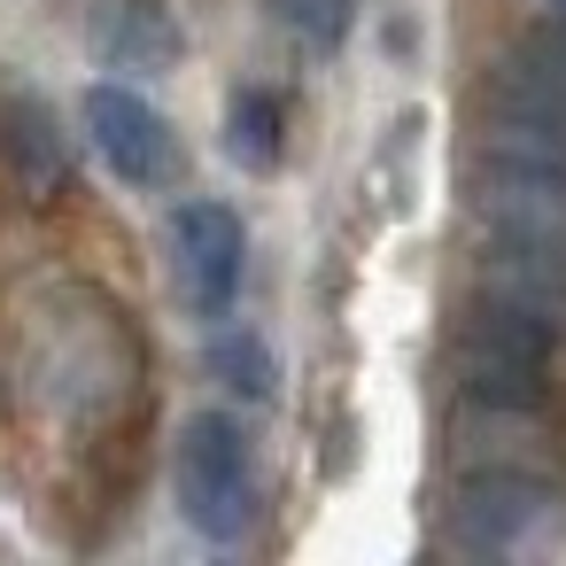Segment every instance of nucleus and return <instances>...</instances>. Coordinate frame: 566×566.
<instances>
[{
  "label": "nucleus",
  "instance_id": "obj_13",
  "mask_svg": "<svg viewBox=\"0 0 566 566\" xmlns=\"http://www.w3.org/2000/svg\"><path fill=\"white\" fill-rule=\"evenodd\" d=\"M551 9H566V0H551Z\"/></svg>",
  "mask_w": 566,
  "mask_h": 566
},
{
  "label": "nucleus",
  "instance_id": "obj_7",
  "mask_svg": "<svg viewBox=\"0 0 566 566\" xmlns=\"http://www.w3.org/2000/svg\"><path fill=\"white\" fill-rule=\"evenodd\" d=\"M102 55H117V71H164V63H179V32L156 0H109Z\"/></svg>",
  "mask_w": 566,
  "mask_h": 566
},
{
  "label": "nucleus",
  "instance_id": "obj_8",
  "mask_svg": "<svg viewBox=\"0 0 566 566\" xmlns=\"http://www.w3.org/2000/svg\"><path fill=\"white\" fill-rule=\"evenodd\" d=\"M9 156L24 171V195L32 202H48L63 187L71 156H63V133H55V109L48 102H9Z\"/></svg>",
  "mask_w": 566,
  "mask_h": 566
},
{
  "label": "nucleus",
  "instance_id": "obj_10",
  "mask_svg": "<svg viewBox=\"0 0 566 566\" xmlns=\"http://www.w3.org/2000/svg\"><path fill=\"white\" fill-rule=\"evenodd\" d=\"M264 9H272V24H280L287 40H303L311 55H326V48H342V40H349L357 0H264Z\"/></svg>",
  "mask_w": 566,
  "mask_h": 566
},
{
  "label": "nucleus",
  "instance_id": "obj_2",
  "mask_svg": "<svg viewBox=\"0 0 566 566\" xmlns=\"http://www.w3.org/2000/svg\"><path fill=\"white\" fill-rule=\"evenodd\" d=\"M241 256H249V233L233 210L218 202H187L171 218V295L195 311V318H226L233 295H241Z\"/></svg>",
  "mask_w": 566,
  "mask_h": 566
},
{
  "label": "nucleus",
  "instance_id": "obj_6",
  "mask_svg": "<svg viewBox=\"0 0 566 566\" xmlns=\"http://www.w3.org/2000/svg\"><path fill=\"white\" fill-rule=\"evenodd\" d=\"M535 520H551V496L527 489V481H473L465 504H458V535L465 543H489V551L520 543Z\"/></svg>",
  "mask_w": 566,
  "mask_h": 566
},
{
  "label": "nucleus",
  "instance_id": "obj_9",
  "mask_svg": "<svg viewBox=\"0 0 566 566\" xmlns=\"http://www.w3.org/2000/svg\"><path fill=\"white\" fill-rule=\"evenodd\" d=\"M280 125H287L280 94H264V86L233 94V109H226V156L249 164V171H272L280 164Z\"/></svg>",
  "mask_w": 566,
  "mask_h": 566
},
{
  "label": "nucleus",
  "instance_id": "obj_4",
  "mask_svg": "<svg viewBox=\"0 0 566 566\" xmlns=\"http://www.w3.org/2000/svg\"><path fill=\"white\" fill-rule=\"evenodd\" d=\"M86 133H94V148L117 179H133V187H171L179 179V133L133 86H94L86 94Z\"/></svg>",
  "mask_w": 566,
  "mask_h": 566
},
{
  "label": "nucleus",
  "instance_id": "obj_12",
  "mask_svg": "<svg viewBox=\"0 0 566 566\" xmlns=\"http://www.w3.org/2000/svg\"><path fill=\"white\" fill-rule=\"evenodd\" d=\"M520 71L527 78H543V86H558L566 94V24H551V32H535L527 48H520Z\"/></svg>",
  "mask_w": 566,
  "mask_h": 566
},
{
  "label": "nucleus",
  "instance_id": "obj_1",
  "mask_svg": "<svg viewBox=\"0 0 566 566\" xmlns=\"http://www.w3.org/2000/svg\"><path fill=\"white\" fill-rule=\"evenodd\" d=\"M171 481H179V512L195 535L210 543H241L256 527V473H249V442L233 419L218 411H195L179 427V458H171Z\"/></svg>",
  "mask_w": 566,
  "mask_h": 566
},
{
  "label": "nucleus",
  "instance_id": "obj_5",
  "mask_svg": "<svg viewBox=\"0 0 566 566\" xmlns=\"http://www.w3.org/2000/svg\"><path fill=\"white\" fill-rule=\"evenodd\" d=\"M489 295L535 311L543 326H566V241H520V233H489L481 256Z\"/></svg>",
  "mask_w": 566,
  "mask_h": 566
},
{
  "label": "nucleus",
  "instance_id": "obj_11",
  "mask_svg": "<svg viewBox=\"0 0 566 566\" xmlns=\"http://www.w3.org/2000/svg\"><path fill=\"white\" fill-rule=\"evenodd\" d=\"M210 373H218L226 388L272 396V357H264V342H256V334H218V342H210Z\"/></svg>",
  "mask_w": 566,
  "mask_h": 566
},
{
  "label": "nucleus",
  "instance_id": "obj_3",
  "mask_svg": "<svg viewBox=\"0 0 566 566\" xmlns=\"http://www.w3.org/2000/svg\"><path fill=\"white\" fill-rule=\"evenodd\" d=\"M551 334H558V326H543L535 311H520V303L489 295V303L465 318V334H458L465 380H473L481 396H512V403H527V396H535V380H543Z\"/></svg>",
  "mask_w": 566,
  "mask_h": 566
}]
</instances>
